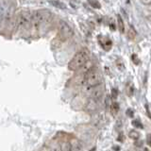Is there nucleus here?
I'll use <instances>...</instances> for the list:
<instances>
[{"instance_id":"f03ea898","label":"nucleus","mask_w":151,"mask_h":151,"mask_svg":"<svg viewBox=\"0 0 151 151\" xmlns=\"http://www.w3.org/2000/svg\"><path fill=\"white\" fill-rule=\"evenodd\" d=\"M57 29H58L59 39L61 40L63 42L70 39V38L74 35L73 28L70 27V25L68 23H66L63 20L59 21L58 26H57Z\"/></svg>"},{"instance_id":"1a4fd4ad","label":"nucleus","mask_w":151,"mask_h":151,"mask_svg":"<svg viewBox=\"0 0 151 151\" xmlns=\"http://www.w3.org/2000/svg\"><path fill=\"white\" fill-rule=\"evenodd\" d=\"M71 145H72V150H80L82 149V145L81 143L77 140V139H74L72 142H71Z\"/></svg>"},{"instance_id":"4468645a","label":"nucleus","mask_w":151,"mask_h":151,"mask_svg":"<svg viewBox=\"0 0 151 151\" xmlns=\"http://www.w3.org/2000/svg\"><path fill=\"white\" fill-rule=\"evenodd\" d=\"M115 64L117 66V68L119 69L120 71H124L125 70V64H124V63H123L122 60L117 59L116 61H115Z\"/></svg>"},{"instance_id":"9b49d317","label":"nucleus","mask_w":151,"mask_h":151,"mask_svg":"<svg viewBox=\"0 0 151 151\" xmlns=\"http://www.w3.org/2000/svg\"><path fill=\"white\" fill-rule=\"evenodd\" d=\"M60 150L68 151L72 150V145H71V142H64L60 145Z\"/></svg>"},{"instance_id":"f8f14e48","label":"nucleus","mask_w":151,"mask_h":151,"mask_svg":"<svg viewBox=\"0 0 151 151\" xmlns=\"http://www.w3.org/2000/svg\"><path fill=\"white\" fill-rule=\"evenodd\" d=\"M129 136L130 139L137 141V140H139V138H140V133L138 131H136V130H131V131H129Z\"/></svg>"},{"instance_id":"a211bd4d","label":"nucleus","mask_w":151,"mask_h":151,"mask_svg":"<svg viewBox=\"0 0 151 151\" xmlns=\"http://www.w3.org/2000/svg\"><path fill=\"white\" fill-rule=\"evenodd\" d=\"M132 125H133L134 127H139V129H143V126H142V124L139 121L134 120L133 122H132Z\"/></svg>"},{"instance_id":"39448f33","label":"nucleus","mask_w":151,"mask_h":151,"mask_svg":"<svg viewBox=\"0 0 151 151\" xmlns=\"http://www.w3.org/2000/svg\"><path fill=\"white\" fill-rule=\"evenodd\" d=\"M104 94V86L102 85V83L96 85V86H93L92 88V93H91V96L93 99L96 101H100V99L102 98Z\"/></svg>"},{"instance_id":"2eb2a0df","label":"nucleus","mask_w":151,"mask_h":151,"mask_svg":"<svg viewBox=\"0 0 151 151\" xmlns=\"http://www.w3.org/2000/svg\"><path fill=\"white\" fill-rule=\"evenodd\" d=\"M50 3L53 5L55 7H58V8H61V9H65V5H63V3H60L59 1H55V0H51Z\"/></svg>"},{"instance_id":"20e7f679","label":"nucleus","mask_w":151,"mask_h":151,"mask_svg":"<svg viewBox=\"0 0 151 151\" xmlns=\"http://www.w3.org/2000/svg\"><path fill=\"white\" fill-rule=\"evenodd\" d=\"M53 13L47 9H38L33 12V18L40 24H49L53 20Z\"/></svg>"},{"instance_id":"9d476101","label":"nucleus","mask_w":151,"mask_h":151,"mask_svg":"<svg viewBox=\"0 0 151 151\" xmlns=\"http://www.w3.org/2000/svg\"><path fill=\"white\" fill-rule=\"evenodd\" d=\"M117 23H118V27H119V29L122 33L125 32V25H124V21H123L122 17L118 14L117 15Z\"/></svg>"},{"instance_id":"0eeeda50","label":"nucleus","mask_w":151,"mask_h":151,"mask_svg":"<svg viewBox=\"0 0 151 151\" xmlns=\"http://www.w3.org/2000/svg\"><path fill=\"white\" fill-rule=\"evenodd\" d=\"M93 67H94L93 61L92 60H90V59H89V60L86 61V63H85L78 71H76V72H78V73H81V74H84V75H87Z\"/></svg>"},{"instance_id":"5701e85b","label":"nucleus","mask_w":151,"mask_h":151,"mask_svg":"<svg viewBox=\"0 0 151 151\" xmlns=\"http://www.w3.org/2000/svg\"><path fill=\"white\" fill-rule=\"evenodd\" d=\"M110 27H111V29H113V30L115 29V24H114V22H112V21L110 22Z\"/></svg>"},{"instance_id":"6ab92c4d","label":"nucleus","mask_w":151,"mask_h":151,"mask_svg":"<svg viewBox=\"0 0 151 151\" xmlns=\"http://www.w3.org/2000/svg\"><path fill=\"white\" fill-rule=\"evenodd\" d=\"M131 58H132V60H133L134 64H139V60H138V58H137V56L135 54L132 55Z\"/></svg>"},{"instance_id":"f3484780","label":"nucleus","mask_w":151,"mask_h":151,"mask_svg":"<svg viewBox=\"0 0 151 151\" xmlns=\"http://www.w3.org/2000/svg\"><path fill=\"white\" fill-rule=\"evenodd\" d=\"M134 93V89H133V86H132L131 84H129V88H127V94H129V96H131L132 94Z\"/></svg>"},{"instance_id":"f257e3e1","label":"nucleus","mask_w":151,"mask_h":151,"mask_svg":"<svg viewBox=\"0 0 151 151\" xmlns=\"http://www.w3.org/2000/svg\"><path fill=\"white\" fill-rule=\"evenodd\" d=\"M90 59V53L87 49H81L76 54L68 63V69L71 71H78Z\"/></svg>"},{"instance_id":"393cba45","label":"nucleus","mask_w":151,"mask_h":151,"mask_svg":"<svg viewBox=\"0 0 151 151\" xmlns=\"http://www.w3.org/2000/svg\"><path fill=\"white\" fill-rule=\"evenodd\" d=\"M147 12H148V13L151 15V4L149 5V7H148V9H147Z\"/></svg>"},{"instance_id":"412c9836","label":"nucleus","mask_w":151,"mask_h":151,"mask_svg":"<svg viewBox=\"0 0 151 151\" xmlns=\"http://www.w3.org/2000/svg\"><path fill=\"white\" fill-rule=\"evenodd\" d=\"M146 144L149 146H151V135L150 134H148L147 137H146Z\"/></svg>"},{"instance_id":"b1692460","label":"nucleus","mask_w":151,"mask_h":151,"mask_svg":"<svg viewBox=\"0 0 151 151\" xmlns=\"http://www.w3.org/2000/svg\"><path fill=\"white\" fill-rule=\"evenodd\" d=\"M127 115H129V117H132V116H133V111H132L131 110H127Z\"/></svg>"},{"instance_id":"dca6fc26","label":"nucleus","mask_w":151,"mask_h":151,"mask_svg":"<svg viewBox=\"0 0 151 151\" xmlns=\"http://www.w3.org/2000/svg\"><path fill=\"white\" fill-rule=\"evenodd\" d=\"M127 36H129L131 40H133L135 38V36H136V31H135V29H134L132 26L130 27V30L129 31V34H127Z\"/></svg>"},{"instance_id":"4be33fe9","label":"nucleus","mask_w":151,"mask_h":151,"mask_svg":"<svg viewBox=\"0 0 151 151\" xmlns=\"http://www.w3.org/2000/svg\"><path fill=\"white\" fill-rule=\"evenodd\" d=\"M141 3H143L145 5H150L151 4V0H140Z\"/></svg>"},{"instance_id":"423d86ee","label":"nucleus","mask_w":151,"mask_h":151,"mask_svg":"<svg viewBox=\"0 0 151 151\" xmlns=\"http://www.w3.org/2000/svg\"><path fill=\"white\" fill-rule=\"evenodd\" d=\"M97 107H98V101L94 100L92 97H89L86 104H85V110H86V111L89 113H93L97 110Z\"/></svg>"},{"instance_id":"ddd939ff","label":"nucleus","mask_w":151,"mask_h":151,"mask_svg":"<svg viewBox=\"0 0 151 151\" xmlns=\"http://www.w3.org/2000/svg\"><path fill=\"white\" fill-rule=\"evenodd\" d=\"M88 2L90 5H91V7H93V9H100L101 8V5L97 0H88Z\"/></svg>"},{"instance_id":"7ed1b4c3","label":"nucleus","mask_w":151,"mask_h":151,"mask_svg":"<svg viewBox=\"0 0 151 151\" xmlns=\"http://www.w3.org/2000/svg\"><path fill=\"white\" fill-rule=\"evenodd\" d=\"M102 80H103V77H102L101 72L97 68L93 67L86 75V82H85V84L89 85V86H91V87H93L102 83Z\"/></svg>"},{"instance_id":"6e6552de","label":"nucleus","mask_w":151,"mask_h":151,"mask_svg":"<svg viewBox=\"0 0 151 151\" xmlns=\"http://www.w3.org/2000/svg\"><path fill=\"white\" fill-rule=\"evenodd\" d=\"M119 110H120V107H119V104H118L117 102H112V104L111 105V113L113 115V116H115L117 115V113L119 112Z\"/></svg>"},{"instance_id":"aec40b11","label":"nucleus","mask_w":151,"mask_h":151,"mask_svg":"<svg viewBox=\"0 0 151 151\" xmlns=\"http://www.w3.org/2000/svg\"><path fill=\"white\" fill-rule=\"evenodd\" d=\"M117 94H118L117 90L116 89H112V99H116Z\"/></svg>"}]
</instances>
